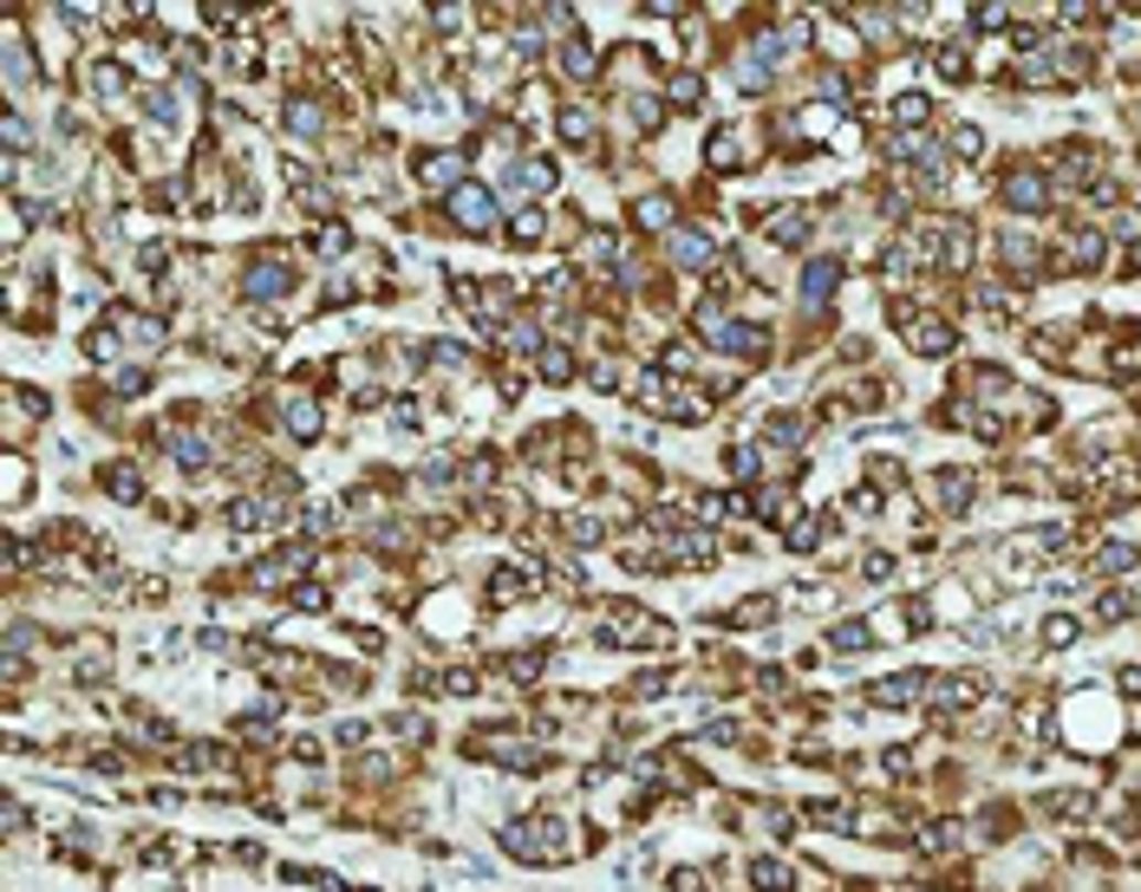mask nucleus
Here are the masks:
<instances>
[{"mask_svg":"<svg viewBox=\"0 0 1141 892\" xmlns=\"http://www.w3.org/2000/svg\"><path fill=\"white\" fill-rule=\"evenodd\" d=\"M450 208H457V222H463V228H477V235H483V228H490V215H497L490 190H477V183H463V190L450 196Z\"/></svg>","mask_w":1141,"mask_h":892,"instance_id":"obj_1","label":"nucleus"}]
</instances>
